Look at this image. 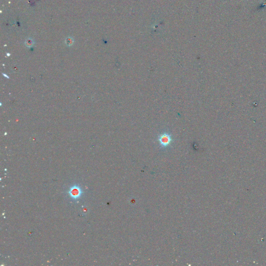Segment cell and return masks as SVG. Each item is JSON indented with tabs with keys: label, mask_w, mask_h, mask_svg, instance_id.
I'll return each mask as SVG.
<instances>
[{
	"label": "cell",
	"mask_w": 266,
	"mask_h": 266,
	"mask_svg": "<svg viewBox=\"0 0 266 266\" xmlns=\"http://www.w3.org/2000/svg\"><path fill=\"white\" fill-rule=\"evenodd\" d=\"M158 140L161 147L166 148L170 146L173 141L172 136L168 132H164L159 135Z\"/></svg>",
	"instance_id": "obj_1"
},
{
	"label": "cell",
	"mask_w": 266,
	"mask_h": 266,
	"mask_svg": "<svg viewBox=\"0 0 266 266\" xmlns=\"http://www.w3.org/2000/svg\"><path fill=\"white\" fill-rule=\"evenodd\" d=\"M68 193L73 199H78L81 196L82 192L81 188L78 185H73L70 187Z\"/></svg>",
	"instance_id": "obj_2"
},
{
	"label": "cell",
	"mask_w": 266,
	"mask_h": 266,
	"mask_svg": "<svg viewBox=\"0 0 266 266\" xmlns=\"http://www.w3.org/2000/svg\"><path fill=\"white\" fill-rule=\"evenodd\" d=\"M26 44L27 46H31L33 44V42L32 41H31V40H28L26 42Z\"/></svg>",
	"instance_id": "obj_3"
},
{
	"label": "cell",
	"mask_w": 266,
	"mask_h": 266,
	"mask_svg": "<svg viewBox=\"0 0 266 266\" xmlns=\"http://www.w3.org/2000/svg\"><path fill=\"white\" fill-rule=\"evenodd\" d=\"M67 41V44H68V45H70V44H71L72 43V39H70V38L68 39Z\"/></svg>",
	"instance_id": "obj_4"
}]
</instances>
